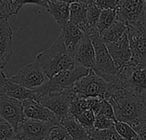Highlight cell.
I'll list each match as a JSON object with an SVG mask.
<instances>
[{"instance_id": "cell-1", "label": "cell", "mask_w": 146, "mask_h": 140, "mask_svg": "<svg viewBox=\"0 0 146 140\" xmlns=\"http://www.w3.org/2000/svg\"><path fill=\"white\" fill-rule=\"evenodd\" d=\"M35 60L40 64L48 78L74 67L77 64L68 52L61 35L48 49L38 53Z\"/></svg>"}, {"instance_id": "cell-2", "label": "cell", "mask_w": 146, "mask_h": 140, "mask_svg": "<svg viewBox=\"0 0 146 140\" xmlns=\"http://www.w3.org/2000/svg\"><path fill=\"white\" fill-rule=\"evenodd\" d=\"M108 102L113 107L118 121L128 123L132 126L140 119L146 118V106L119 88Z\"/></svg>"}, {"instance_id": "cell-3", "label": "cell", "mask_w": 146, "mask_h": 140, "mask_svg": "<svg viewBox=\"0 0 146 140\" xmlns=\"http://www.w3.org/2000/svg\"><path fill=\"white\" fill-rule=\"evenodd\" d=\"M117 86L146 106V66L131 61L120 70Z\"/></svg>"}, {"instance_id": "cell-4", "label": "cell", "mask_w": 146, "mask_h": 140, "mask_svg": "<svg viewBox=\"0 0 146 140\" xmlns=\"http://www.w3.org/2000/svg\"><path fill=\"white\" fill-rule=\"evenodd\" d=\"M71 89L78 97H101L108 101L119 87L117 84L105 81L91 69L86 76L73 84Z\"/></svg>"}, {"instance_id": "cell-5", "label": "cell", "mask_w": 146, "mask_h": 140, "mask_svg": "<svg viewBox=\"0 0 146 140\" xmlns=\"http://www.w3.org/2000/svg\"><path fill=\"white\" fill-rule=\"evenodd\" d=\"M90 37L96 52V58L92 70L105 81L117 84L120 71L115 66L102 35L96 33Z\"/></svg>"}, {"instance_id": "cell-6", "label": "cell", "mask_w": 146, "mask_h": 140, "mask_svg": "<svg viewBox=\"0 0 146 140\" xmlns=\"http://www.w3.org/2000/svg\"><path fill=\"white\" fill-rule=\"evenodd\" d=\"M90 71V69L76 64L74 67L67 69L49 78L46 83L35 90L44 95L62 92L72 86L78 79L86 76Z\"/></svg>"}, {"instance_id": "cell-7", "label": "cell", "mask_w": 146, "mask_h": 140, "mask_svg": "<svg viewBox=\"0 0 146 140\" xmlns=\"http://www.w3.org/2000/svg\"><path fill=\"white\" fill-rule=\"evenodd\" d=\"M48 79L42 67L36 60L21 68L17 74L11 78V80L16 84L32 90L42 86Z\"/></svg>"}, {"instance_id": "cell-8", "label": "cell", "mask_w": 146, "mask_h": 140, "mask_svg": "<svg viewBox=\"0 0 146 140\" xmlns=\"http://www.w3.org/2000/svg\"><path fill=\"white\" fill-rule=\"evenodd\" d=\"M146 18L144 0H120L117 19L129 26H143Z\"/></svg>"}, {"instance_id": "cell-9", "label": "cell", "mask_w": 146, "mask_h": 140, "mask_svg": "<svg viewBox=\"0 0 146 140\" xmlns=\"http://www.w3.org/2000/svg\"><path fill=\"white\" fill-rule=\"evenodd\" d=\"M35 96L34 100L44 107L50 109L57 117L59 123L65 117L70 114V99L68 96L65 90L58 93H51L47 95L41 94L40 92L35 91Z\"/></svg>"}, {"instance_id": "cell-10", "label": "cell", "mask_w": 146, "mask_h": 140, "mask_svg": "<svg viewBox=\"0 0 146 140\" xmlns=\"http://www.w3.org/2000/svg\"><path fill=\"white\" fill-rule=\"evenodd\" d=\"M0 116L8 121L17 131L25 120L23 102L12 98L5 94H0Z\"/></svg>"}, {"instance_id": "cell-11", "label": "cell", "mask_w": 146, "mask_h": 140, "mask_svg": "<svg viewBox=\"0 0 146 140\" xmlns=\"http://www.w3.org/2000/svg\"><path fill=\"white\" fill-rule=\"evenodd\" d=\"M128 39L131 62L146 66V30L143 26H129Z\"/></svg>"}, {"instance_id": "cell-12", "label": "cell", "mask_w": 146, "mask_h": 140, "mask_svg": "<svg viewBox=\"0 0 146 140\" xmlns=\"http://www.w3.org/2000/svg\"><path fill=\"white\" fill-rule=\"evenodd\" d=\"M54 125L52 123L26 118L17 131V138L19 140H45Z\"/></svg>"}, {"instance_id": "cell-13", "label": "cell", "mask_w": 146, "mask_h": 140, "mask_svg": "<svg viewBox=\"0 0 146 140\" xmlns=\"http://www.w3.org/2000/svg\"><path fill=\"white\" fill-rule=\"evenodd\" d=\"M105 44L114 62L115 66L119 71L131 62V51L128 39V31L119 40Z\"/></svg>"}, {"instance_id": "cell-14", "label": "cell", "mask_w": 146, "mask_h": 140, "mask_svg": "<svg viewBox=\"0 0 146 140\" xmlns=\"http://www.w3.org/2000/svg\"><path fill=\"white\" fill-rule=\"evenodd\" d=\"M1 93L21 102L29 99L34 100L36 94L35 90L21 86L11 80V78H8L3 72V70L0 69V94Z\"/></svg>"}, {"instance_id": "cell-15", "label": "cell", "mask_w": 146, "mask_h": 140, "mask_svg": "<svg viewBox=\"0 0 146 140\" xmlns=\"http://www.w3.org/2000/svg\"><path fill=\"white\" fill-rule=\"evenodd\" d=\"M71 57L78 64L90 70L93 68L96 58V52L90 36L85 35L81 40L71 54Z\"/></svg>"}, {"instance_id": "cell-16", "label": "cell", "mask_w": 146, "mask_h": 140, "mask_svg": "<svg viewBox=\"0 0 146 140\" xmlns=\"http://www.w3.org/2000/svg\"><path fill=\"white\" fill-rule=\"evenodd\" d=\"M23 104L26 118L52 123L55 125L60 124L56 115L50 109L35 102V100H26L23 102Z\"/></svg>"}, {"instance_id": "cell-17", "label": "cell", "mask_w": 146, "mask_h": 140, "mask_svg": "<svg viewBox=\"0 0 146 140\" xmlns=\"http://www.w3.org/2000/svg\"><path fill=\"white\" fill-rule=\"evenodd\" d=\"M12 29L7 20H0V69L3 70L12 54Z\"/></svg>"}, {"instance_id": "cell-18", "label": "cell", "mask_w": 146, "mask_h": 140, "mask_svg": "<svg viewBox=\"0 0 146 140\" xmlns=\"http://www.w3.org/2000/svg\"><path fill=\"white\" fill-rule=\"evenodd\" d=\"M70 23L76 25L88 36L98 33L96 29H93L89 24L87 21V8L80 3L73 2L70 5Z\"/></svg>"}, {"instance_id": "cell-19", "label": "cell", "mask_w": 146, "mask_h": 140, "mask_svg": "<svg viewBox=\"0 0 146 140\" xmlns=\"http://www.w3.org/2000/svg\"><path fill=\"white\" fill-rule=\"evenodd\" d=\"M61 30V36L63 38L64 43L66 46L68 52L71 55L78 43L86 35L79 28L70 23V22Z\"/></svg>"}, {"instance_id": "cell-20", "label": "cell", "mask_w": 146, "mask_h": 140, "mask_svg": "<svg viewBox=\"0 0 146 140\" xmlns=\"http://www.w3.org/2000/svg\"><path fill=\"white\" fill-rule=\"evenodd\" d=\"M70 5L64 1L50 2L46 7V11L55 19L60 29H64L70 22Z\"/></svg>"}, {"instance_id": "cell-21", "label": "cell", "mask_w": 146, "mask_h": 140, "mask_svg": "<svg viewBox=\"0 0 146 140\" xmlns=\"http://www.w3.org/2000/svg\"><path fill=\"white\" fill-rule=\"evenodd\" d=\"M69 135L77 140H87L90 138L89 131L78 122V120L72 115H69L60 121Z\"/></svg>"}, {"instance_id": "cell-22", "label": "cell", "mask_w": 146, "mask_h": 140, "mask_svg": "<svg viewBox=\"0 0 146 140\" xmlns=\"http://www.w3.org/2000/svg\"><path fill=\"white\" fill-rule=\"evenodd\" d=\"M128 31V25L116 19L114 23L109 27L102 35V38L105 43H111L121 39Z\"/></svg>"}, {"instance_id": "cell-23", "label": "cell", "mask_w": 146, "mask_h": 140, "mask_svg": "<svg viewBox=\"0 0 146 140\" xmlns=\"http://www.w3.org/2000/svg\"><path fill=\"white\" fill-rule=\"evenodd\" d=\"M117 19V11L116 10H104L99 17V21L96 26L97 32L101 35L114 23Z\"/></svg>"}, {"instance_id": "cell-24", "label": "cell", "mask_w": 146, "mask_h": 140, "mask_svg": "<svg viewBox=\"0 0 146 140\" xmlns=\"http://www.w3.org/2000/svg\"><path fill=\"white\" fill-rule=\"evenodd\" d=\"M90 138L91 140H125L123 138L114 128L108 130L94 129L90 131Z\"/></svg>"}, {"instance_id": "cell-25", "label": "cell", "mask_w": 146, "mask_h": 140, "mask_svg": "<svg viewBox=\"0 0 146 140\" xmlns=\"http://www.w3.org/2000/svg\"><path fill=\"white\" fill-rule=\"evenodd\" d=\"M115 131L125 140H138V137L134 128L128 123L116 121L114 125Z\"/></svg>"}, {"instance_id": "cell-26", "label": "cell", "mask_w": 146, "mask_h": 140, "mask_svg": "<svg viewBox=\"0 0 146 140\" xmlns=\"http://www.w3.org/2000/svg\"><path fill=\"white\" fill-rule=\"evenodd\" d=\"M78 122L89 131H91L95 129V122H96V114L90 109H87L75 117Z\"/></svg>"}, {"instance_id": "cell-27", "label": "cell", "mask_w": 146, "mask_h": 140, "mask_svg": "<svg viewBox=\"0 0 146 140\" xmlns=\"http://www.w3.org/2000/svg\"><path fill=\"white\" fill-rule=\"evenodd\" d=\"M17 131L12 125L0 116V140H16Z\"/></svg>"}, {"instance_id": "cell-28", "label": "cell", "mask_w": 146, "mask_h": 140, "mask_svg": "<svg viewBox=\"0 0 146 140\" xmlns=\"http://www.w3.org/2000/svg\"><path fill=\"white\" fill-rule=\"evenodd\" d=\"M87 109H89L87 98L77 97L73 99L70 103V114L74 117L78 116Z\"/></svg>"}, {"instance_id": "cell-29", "label": "cell", "mask_w": 146, "mask_h": 140, "mask_svg": "<svg viewBox=\"0 0 146 140\" xmlns=\"http://www.w3.org/2000/svg\"><path fill=\"white\" fill-rule=\"evenodd\" d=\"M86 8H87V21L89 24L93 29H96L97 30L96 26L99 21L100 15L102 13V10L95 4V2L89 4L86 6Z\"/></svg>"}, {"instance_id": "cell-30", "label": "cell", "mask_w": 146, "mask_h": 140, "mask_svg": "<svg viewBox=\"0 0 146 140\" xmlns=\"http://www.w3.org/2000/svg\"><path fill=\"white\" fill-rule=\"evenodd\" d=\"M13 1L14 0H0V20H8L11 16L17 15Z\"/></svg>"}, {"instance_id": "cell-31", "label": "cell", "mask_w": 146, "mask_h": 140, "mask_svg": "<svg viewBox=\"0 0 146 140\" xmlns=\"http://www.w3.org/2000/svg\"><path fill=\"white\" fill-rule=\"evenodd\" d=\"M69 135L66 129L62 125H54L49 131L47 137L45 140H64V138Z\"/></svg>"}, {"instance_id": "cell-32", "label": "cell", "mask_w": 146, "mask_h": 140, "mask_svg": "<svg viewBox=\"0 0 146 140\" xmlns=\"http://www.w3.org/2000/svg\"><path fill=\"white\" fill-rule=\"evenodd\" d=\"M96 116L105 117V118L111 119H113V120L117 121L116 117H115V114H114L113 107L110 104V102L108 100H106V99H103L102 100V102L100 110H99L98 113Z\"/></svg>"}, {"instance_id": "cell-33", "label": "cell", "mask_w": 146, "mask_h": 140, "mask_svg": "<svg viewBox=\"0 0 146 140\" xmlns=\"http://www.w3.org/2000/svg\"><path fill=\"white\" fill-rule=\"evenodd\" d=\"M28 4L36 5L44 7L46 9V7L48 5L47 0H14V1H13V6H14L16 13L17 14L19 12V11L21 10V8L24 5H28Z\"/></svg>"}, {"instance_id": "cell-34", "label": "cell", "mask_w": 146, "mask_h": 140, "mask_svg": "<svg viewBox=\"0 0 146 140\" xmlns=\"http://www.w3.org/2000/svg\"><path fill=\"white\" fill-rule=\"evenodd\" d=\"M96 122H95V129L97 130H108L114 128L115 125V120L108 119L105 117L101 116H96Z\"/></svg>"}, {"instance_id": "cell-35", "label": "cell", "mask_w": 146, "mask_h": 140, "mask_svg": "<svg viewBox=\"0 0 146 140\" xmlns=\"http://www.w3.org/2000/svg\"><path fill=\"white\" fill-rule=\"evenodd\" d=\"M95 4L102 10H116L119 8L120 0H94Z\"/></svg>"}, {"instance_id": "cell-36", "label": "cell", "mask_w": 146, "mask_h": 140, "mask_svg": "<svg viewBox=\"0 0 146 140\" xmlns=\"http://www.w3.org/2000/svg\"><path fill=\"white\" fill-rule=\"evenodd\" d=\"M132 127L137 134L138 140H146V118L137 121Z\"/></svg>"}, {"instance_id": "cell-37", "label": "cell", "mask_w": 146, "mask_h": 140, "mask_svg": "<svg viewBox=\"0 0 146 140\" xmlns=\"http://www.w3.org/2000/svg\"><path fill=\"white\" fill-rule=\"evenodd\" d=\"M75 2L80 3V4H82V5H84L87 6L89 4H90V3L94 2V0H75Z\"/></svg>"}, {"instance_id": "cell-38", "label": "cell", "mask_w": 146, "mask_h": 140, "mask_svg": "<svg viewBox=\"0 0 146 140\" xmlns=\"http://www.w3.org/2000/svg\"><path fill=\"white\" fill-rule=\"evenodd\" d=\"M56 1H64V2H67L69 4H71L73 2H75V0H47L48 3H50V2H56Z\"/></svg>"}, {"instance_id": "cell-39", "label": "cell", "mask_w": 146, "mask_h": 140, "mask_svg": "<svg viewBox=\"0 0 146 140\" xmlns=\"http://www.w3.org/2000/svg\"><path fill=\"white\" fill-rule=\"evenodd\" d=\"M64 140H77V139H75V138H73L71 136H70V135H68L65 138H64Z\"/></svg>"}, {"instance_id": "cell-40", "label": "cell", "mask_w": 146, "mask_h": 140, "mask_svg": "<svg viewBox=\"0 0 146 140\" xmlns=\"http://www.w3.org/2000/svg\"><path fill=\"white\" fill-rule=\"evenodd\" d=\"M143 28L145 29V30H146V18H145V21H144V23H143Z\"/></svg>"}, {"instance_id": "cell-41", "label": "cell", "mask_w": 146, "mask_h": 140, "mask_svg": "<svg viewBox=\"0 0 146 140\" xmlns=\"http://www.w3.org/2000/svg\"><path fill=\"white\" fill-rule=\"evenodd\" d=\"M16 140H19V139H17V137H16Z\"/></svg>"}, {"instance_id": "cell-42", "label": "cell", "mask_w": 146, "mask_h": 140, "mask_svg": "<svg viewBox=\"0 0 146 140\" xmlns=\"http://www.w3.org/2000/svg\"><path fill=\"white\" fill-rule=\"evenodd\" d=\"M87 140H91V139H90V138H89V139H87Z\"/></svg>"}, {"instance_id": "cell-43", "label": "cell", "mask_w": 146, "mask_h": 140, "mask_svg": "<svg viewBox=\"0 0 146 140\" xmlns=\"http://www.w3.org/2000/svg\"><path fill=\"white\" fill-rule=\"evenodd\" d=\"M144 2H145V4H146V0H144Z\"/></svg>"}]
</instances>
